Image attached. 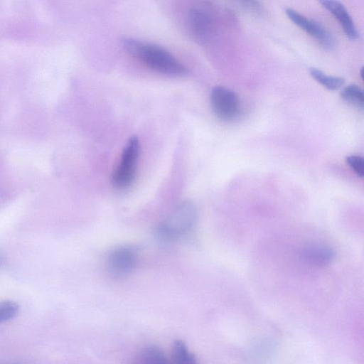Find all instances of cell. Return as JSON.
<instances>
[{
	"label": "cell",
	"mask_w": 364,
	"mask_h": 364,
	"mask_svg": "<svg viewBox=\"0 0 364 364\" xmlns=\"http://www.w3.org/2000/svg\"><path fill=\"white\" fill-rule=\"evenodd\" d=\"M124 49L151 69L170 76H183L187 69L168 50L149 43L133 38L123 41Z\"/></svg>",
	"instance_id": "6da1fadb"
},
{
	"label": "cell",
	"mask_w": 364,
	"mask_h": 364,
	"mask_svg": "<svg viewBox=\"0 0 364 364\" xmlns=\"http://www.w3.org/2000/svg\"><path fill=\"white\" fill-rule=\"evenodd\" d=\"M196 217L194 204L191 201H184L177 205L159 225L157 232L164 240L178 238L193 228Z\"/></svg>",
	"instance_id": "7a4b0ae2"
},
{
	"label": "cell",
	"mask_w": 364,
	"mask_h": 364,
	"mask_svg": "<svg viewBox=\"0 0 364 364\" xmlns=\"http://www.w3.org/2000/svg\"><path fill=\"white\" fill-rule=\"evenodd\" d=\"M140 145L136 136L127 142L112 176V183L118 188L128 187L133 182L137 168Z\"/></svg>",
	"instance_id": "3957f363"
},
{
	"label": "cell",
	"mask_w": 364,
	"mask_h": 364,
	"mask_svg": "<svg viewBox=\"0 0 364 364\" xmlns=\"http://www.w3.org/2000/svg\"><path fill=\"white\" fill-rule=\"evenodd\" d=\"M210 104L213 112L220 120L231 122L240 114V102L237 94L223 86H215L210 93Z\"/></svg>",
	"instance_id": "277c9868"
},
{
	"label": "cell",
	"mask_w": 364,
	"mask_h": 364,
	"mask_svg": "<svg viewBox=\"0 0 364 364\" xmlns=\"http://www.w3.org/2000/svg\"><path fill=\"white\" fill-rule=\"evenodd\" d=\"M285 13L295 25L313 37L323 48L332 49L335 46L333 36L321 23L291 8L286 9Z\"/></svg>",
	"instance_id": "5b68a950"
},
{
	"label": "cell",
	"mask_w": 364,
	"mask_h": 364,
	"mask_svg": "<svg viewBox=\"0 0 364 364\" xmlns=\"http://www.w3.org/2000/svg\"><path fill=\"white\" fill-rule=\"evenodd\" d=\"M137 253L135 249L128 246L117 247L108 255L107 266L109 272L117 277L128 275L133 271L137 263Z\"/></svg>",
	"instance_id": "8992f818"
},
{
	"label": "cell",
	"mask_w": 364,
	"mask_h": 364,
	"mask_svg": "<svg viewBox=\"0 0 364 364\" xmlns=\"http://www.w3.org/2000/svg\"><path fill=\"white\" fill-rule=\"evenodd\" d=\"M188 24L191 33L201 42L208 41L213 29L209 13L201 8H192L188 14Z\"/></svg>",
	"instance_id": "52a82bcc"
},
{
	"label": "cell",
	"mask_w": 364,
	"mask_h": 364,
	"mask_svg": "<svg viewBox=\"0 0 364 364\" xmlns=\"http://www.w3.org/2000/svg\"><path fill=\"white\" fill-rule=\"evenodd\" d=\"M319 3L338 20L346 36L350 40L358 38L359 33L355 23L344 5L333 0H321Z\"/></svg>",
	"instance_id": "ba28073f"
},
{
	"label": "cell",
	"mask_w": 364,
	"mask_h": 364,
	"mask_svg": "<svg viewBox=\"0 0 364 364\" xmlns=\"http://www.w3.org/2000/svg\"><path fill=\"white\" fill-rule=\"evenodd\" d=\"M300 255L304 262L310 264L323 267L332 262L334 258V252L329 246L314 244L304 247Z\"/></svg>",
	"instance_id": "9c48e42d"
},
{
	"label": "cell",
	"mask_w": 364,
	"mask_h": 364,
	"mask_svg": "<svg viewBox=\"0 0 364 364\" xmlns=\"http://www.w3.org/2000/svg\"><path fill=\"white\" fill-rule=\"evenodd\" d=\"M134 364H170L169 359L159 347L144 348L136 356Z\"/></svg>",
	"instance_id": "30bf717a"
},
{
	"label": "cell",
	"mask_w": 364,
	"mask_h": 364,
	"mask_svg": "<svg viewBox=\"0 0 364 364\" xmlns=\"http://www.w3.org/2000/svg\"><path fill=\"white\" fill-rule=\"evenodd\" d=\"M170 364H197L195 356L181 341H176L172 347Z\"/></svg>",
	"instance_id": "8fae6325"
},
{
	"label": "cell",
	"mask_w": 364,
	"mask_h": 364,
	"mask_svg": "<svg viewBox=\"0 0 364 364\" xmlns=\"http://www.w3.org/2000/svg\"><path fill=\"white\" fill-rule=\"evenodd\" d=\"M311 76L321 85L330 90H336L343 87V77L328 75L319 69L311 68L309 70Z\"/></svg>",
	"instance_id": "7c38bea8"
},
{
	"label": "cell",
	"mask_w": 364,
	"mask_h": 364,
	"mask_svg": "<svg viewBox=\"0 0 364 364\" xmlns=\"http://www.w3.org/2000/svg\"><path fill=\"white\" fill-rule=\"evenodd\" d=\"M341 98L347 103L363 109L364 93L362 88L355 84L346 86L341 92Z\"/></svg>",
	"instance_id": "4fadbf2b"
},
{
	"label": "cell",
	"mask_w": 364,
	"mask_h": 364,
	"mask_svg": "<svg viewBox=\"0 0 364 364\" xmlns=\"http://www.w3.org/2000/svg\"><path fill=\"white\" fill-rule=\"evenodd\" d=\"M18 311V306L11 301L0 302V323L9 321L16 316Z\"/></svg>",
	"instance_id": "5bb4252c"
},
{
	"label": "cell",
	"mask_w": 364,
	"mask_h": 364,
	"mask_svg": "<svg viewBox=\"0 0 364 364\" xmlns=\"http://www.w3.org/2000/svg\"><path fill=\"white\" fill-rule=\"evenodd\" d=\"M346 162L350 168L358 176L362 178L364 175L363 158L358 155H350L346 157Z\"/></svg>",
	"instance_id": "9a60e30c"
},
{
	"label": "cell",
	"mask_w": 364,
	"mask_h": 364,
	"mask_svg": "<svg viewBox=\"0 0 364 364\" xmlns=\"http://www.w3.org/2000/svg\"><path fill=\"white\" fill-rule=\"evenodd\" d=\"M360 75L361 79L363 80V67L360 69Z\"/></svg>",
	"instance_id": "2e32d148"
},
{
	"label": "cell",
	"mask_w": 364,
	"mask_h": 364,
	"mask_svg": "<svg viewBox=\"0 0 364 364\" xmlns=\"http://www.w3.org/2000/svg\"><path fill=\"white\" fill-rule=\"evenodd\" d=\"M3 262V258L0 256V266L2 264Z\"/></svg>",
	"instance_id": "e0dca14e"
}]
</instances>
